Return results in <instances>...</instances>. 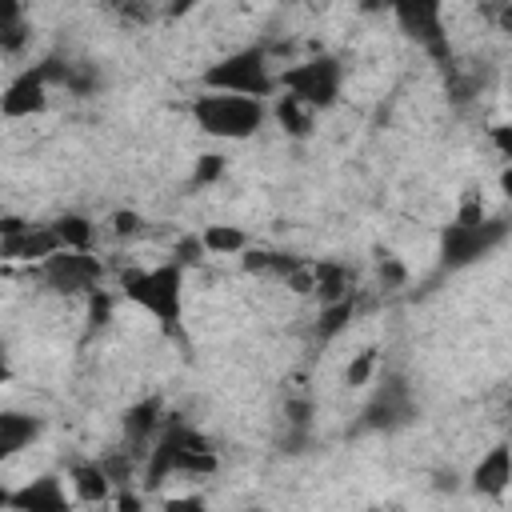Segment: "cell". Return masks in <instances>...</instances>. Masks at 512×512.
<instances>
[{"instance_id":"obj_18","label":"cell","mask_w":512,"mask_h":512,"mask_svg":"<svg viewBox=\"0 0 512 512\" xmlns=\"http://www.w3.org/2000/svg\"><path fill=\"white\" fill-rule=\"evenodd\" d=\"M312 288L320 296V304H336V300H348L352 296V276L344 264H316L312 268Z\"/></svg>"},{"instance_id":"obj_2","label":"cell","mask_w":512,"mask_h":512,"mask_svg":"<svg viewBox=\"0 0 512 512\" xmlns=\"http://www.w3.org/2000/svg\"><path fill=\"white\" fill-rule=\"evenodd\" d=\"M504 240H508V216H484V208L468 200L460 216L440 232V268L444 272L472 268L484 256H492Z\"/></svg>"},{"instance_id":"obj_1","label":"cell","mask_w":512,"mask_h":512,"mask_svg":"<svg viewBox=\"0 0 512 512\" xmlns=\"http://www.w3.org/2000/svg\"><path fill=\"white\" fill-rule=\"evenodd\" d=\"M172 472L184 476H208L216 472V448L204 432H196L184 420H164L156 440L148 444L144 460V492H156Z\"/></svg>"},{"instance_id":"obj_3","label":"cell","mask_w":512,"mask_h":512,"mask_svg":"<svg viewBox=\"0 0 512 512\" xmlns=\"http://www.w3.org/2000/svg\"><path fill=\"white\" fill-rule=\"evenodd\" d=\"M120 292L148 312L160 328H168L172 336L180 332V316H184V268L176 260L156 264V268H140V272H124L120 276Z\"/></svg>"},{"instance_id":"obj_28","label":"cell","mask_w":512,"mask_h":512,"mask_svg":"<svg viewBox=\"0 0 512 512\" xmlns=\"http://www.w3.org/2000/svg\"><path fill=\"white\" fill-rule=\"evenodd\" d=\"M108 312H112V296L100 288V292H92L88 296V316H92V328H100V324H108Z\"/></svg>"},{"instance_id":"obj_19","label":"cell","mask_w":512,"mask_h":512,"mask_svg":"<svg viewBox=\"0 0 512 512\" xmlns=\"http://www.w3.org/2000/svg\"><path fill=\"white\" fill-rule=\"evenodd\" d=\"M28 44V16L16 0H0V52L16 56Z\"/></svg>"},{"instance_id":"obj_14","label":"cell","mask_w":512,"mask_h":512,"mask_svg":"<svg viewBox=\"0 0 512 512\" xmlns=\"http://www.w3.org/2000/svg\"><path fill=\"white\" fill-rule=\"evenodd\" d=\"M160 424H164V400H160V396H144V400L128 404V408H124V416H120L124 440H128L132 448L152 444V440H156V432H160Z\"/></svg>"},{"instance_id":"obj_17","label":"cell","mask_w":512,"mask_h":512,"mask_svg":"<svg viewBox=\"0 0 512 512\" xmlns=\"http://www.w3.org/2000/svg\"><path fill=\"white\" fill-rule=\"evenodd\" d=\"M48 228H52V236H56V244L64 252H88L92 248V220L80 216V212H64Z\"/></svg>"},{"instance_id":"obj_10","label":"cell","mask_w":512,"mask_h":512,"mask_svg":"<svg viewBox=\"0 0 512 512\" xmlns=\"http://www.w3.org/2000/svg\"><path fill=\"white\" fill-rule=\"evenodd\" d=\"M8 512H72V496L64 488V476L40 472V476L24 480L8 496Z\"/></svg>"},{"instance_id":"obj_7","label":"cell","mask_w":512,"mask_h":512,"mask_svg":"<svg viewBox=\"0 0 512 512\" xmlns=\"http://www.w3.org/2000/svg\"><path fill=\"white\" fill-rule=\"evenodd\" d=\"M416 416H420V404H416V396H412V384H408L400 372H392V376H384L380 388L368 396V404L360 408V420H356L352 432H400V428H408Z\"/></svg>"},{"instance_id":"obj_9","label":"cell","mask_w":512,"mask_h":512,"mask_svg":"<svg viewBox=\"0 0 512 512\" xmlns=\"http://www.w3.org/2000/svg\"><path fill=\"white\" fill-rule=\"evenodd\" d=\"M40 280L56 296H92L104 284V264L92 252H52L40 260Z\"/></svg>"},{"instance_id":"obj_24","label":"cell","mask_w":512,"mask_h":512,"mask_svg":"<svg viewBox=\"0 0 512 512\" xmlns=\"http://www.w3.org/2000/svg\"><path fill=\"white\" fill-rule=\"evenodd\" d=\"M100 468H104V476H108L112 488H128V480H132V456L128 452H108L100 460Z\"/></svg>"},{"instance_id":"obj_33","label":"cell","mask_w":512,"mask_h":512,"mask_svg":"<svg viewBox=\"0 0 512 512\" xmlns=\"http://www.w3.org/2000/svg\"><path fill=\"white\" fill-rule=\"evenodd\" d=\"M112 228H116V236H132V232H140V216L136 212H116Z\"/></svg>"},{"instance_id":"obj_31","label":"cell","mask_w":512,"mask_h":512,"mask_svg":"<svg viewBox=\"0 0 512 512\" xmlns=\"http://www.w3.org/2000/svg\"><path fill=\"white\" fill-rule=\"evenodd\" d=\"M380 280H384V284H400V280H404V264H400L396 256H388V252H384V260H380Z\"/></svg>"},{"instance_id":"obj_20","label":"cell","mask_w":512,"mask_h":512,"mask_svg":"<svg viewBox=\"0 0 512 512\" xmlns=\"http://www.w3.org/2000/svg\"><path fill=\"white\" fill-rule=\"evenodd\" d=\"M200 244H204V252H212V256H236V252H244L248 236H244L240 228H232V224H212V228H204Z\"/></svg>"},{"instance_id":"obj_8","label":"cell","mask_w":512,"mask_h":512,"mask_svg":"<svg viewBox=\"0 0 512 512\" xmlns=\"http://www.w3.org/2000/svg\"><path fill=\"white\" fill-rule=\"evenodd\" d=\"M392 16L400 24V32L408 40H416L440 68L452 64V44H448V28H444V8L436 0H400L392 4Z\"/></svg>"},{"instance_id":"obj_11","label":"cell","mask_w":512,"mask_h":512,"mask_svg":"<svg viewBox=\"0 0 512 512\" xmlns=\"http://www.w3.org/2000/svg\"><path fill=\"white\" fill-rule=\"evenodd\" d=\"M48 108V84L40 76V68H24L8 80V88L0 92V116L4 120H28V116H40Z\"/></svg>"},{"instance_id":"obj_35","label":"cell","mask_w":512,"mask_h":512,"mask_svg":"<svg viewBox=\"0 0 512 512\" xmlns=\"http://www.w3.org/2000/svg\"><path fill=\"white\" fill-rule=\"evenodd\" d=\"M12 380V360H8V344L0 340V384H8Z\"/></svg>"},{"instance_id":"obj_29","label":"cell","mask_w":512,"mask_h":512,"mask_svg":"<svg viewBox=\"0 0 512 512\" xmlns=\"http://www.w3.org/2000/svg\"><path fill=\"white\" fill-rule=\"evenodd\" d=\"M284 420H288V428H312V404L308 400H288Z\"/></svg>"},{"instance_id":"obj_26","label":"cell","mask_w":512,"mask_h":512,"mask_svg":"<svg viewBox=\"0 0 512 512\" xmlns=\"http://www.w3.org/2000/svg\"><path fill=\"white\" fill-rule=\"evenodd\" d=\"M372 368H376V348H364V352L348 364L344 384H348V388H364V384H368V376H372Z\"/></svg>"},{"instance_id":"obj_27","label":"cell","mask_w":512,"mask_h":512,"mask_svg":"<svg viewBox=\"0 0 512 512\" xmlns=\"http://www.w3.org/2000/svg\"><path fill=\"white\" fill-rule=\"evenodd\" d=\"M160 512H208V500H204V496H192V492L168 496V500L160 504Z\"/></svg>"},{"instance_id":"obj_32","label":"cell","mask_w":512,"mask_h":512,"mask_svg":"<svg viewBox=\"0 0 512 512\" xmlns=\"http://www.w3.org/2000/svg\"><path fill=\"white\" fill-rule=\"evenodd\" d=\"M116 512H144V496L132 492V488H120L116 492Z\"/></svg>"},{"instance_id":"obj_6","label":"cell","mask_w":512,"mask_h":512,"mask_svg":"<svg viewBox=\"0 0 512 512\" xmlns=\"http://www.w3.org/2000/svg\"><path fill=\"white\" fill-rule=\"evenodd\" d=\"M276 84L284 88V96H292L296 104H304L308 112H324L340 100V84H344V68L336 56L320 52L308 56L304 64H292L276 76Z\"/></svg>"},{"instance_id":"obj_4","label":"cell","mask_w":512,"mask_h":512,"mask_svg":"<svg viewBox=\"0 0 512 512\" xmlns=\"http://www.w3.org/2000/svg\"><path fill=\"white\" fill-rule=\"evenodd\" d=\"M204 92H228V96H248V100H264L276 88L272 64H268V48L248 44L236 52H224L220 60H212L200 76Z\"/></svg>"},{"instance_id":"obj_5","label":"cell","mask_w":512,"mask_h":512,"mask_svg":"<svg viewBox=\"0 0 512 512\" xmlns=\"http://www.w3.org/2000/svg\"><path fill=\"white\" fill-rule=\"evenodd\" d=\"M192 120L212 140H248L264 124V100L228 96V92H204L192 100Z\"/></svg>"},{"instance_id":"obj_25","label":"cell","mask_w":512,"mask_h":512,"mask_svg":"<svg viewBox=\"0 0 512 512\" xmlns=\"http://www.w3.org/2000/svg\"><path fill=\"white\" fill-rule=\"evenodd\" d=\"M224 176V156L220 152H204L196 160V172H192V188H204V184H216Z\"/></svg>"},{"instance_id":"obj_22","label":"cell","mask_w":512,"mask_h":512,"mask_svg":"<svg viewBox=\"0 0 512 512\" xmlns=\"http://www.w3.org/2000/svg\"><path fill=\"white\" fill-rule=\"evenodd\" d=\"M72 96H92L100 88V68L92 60H68V72H64V84Z\"/></svg>"},{"instance_id":"obj_13","label":"cell","mask_w":512,"mask_h":512,"mask_svg":"<svg viewBox=\"0 0 512 512\" xmlns=\"http://www.w3.org/2000/svg\"><path fill=\"white\" fill-rule=\"evenodd\" d=\"M40 432H44L40 416H32L24 408H0V464L20 456L24 448H32L40 440Z\"/></svg>"},{"instance_id":"obj_34","label":"cell","mask_w":512,"mask_h":512,"mask_svg":"<svg viewBox=\"0 0 512 512\" xmlns=\"http://www.w3.org/2000/svg\"><path fill=\"white\" fill-rule=\"evenodd\" d=\"M492 136H496V148H500L504 156H512V132H508V124H500Z\"/></svg>"},{"instance_id":"obj_15","label":"cell","mask_w":512,"mask_h":512,"mask_svg":"<svg viewBox=\"0 0 512 512\" xmlns=\"http://www.w3.org/2000/svg\"><path fill=\"white\" fill-rule=\"evenodd\" d=\"M52 252H60V244L48 224H40V228L24 224L20 232L0 236V256H8V260H48Z\"/></svg>"},{"instance_id":"obj_21","label":"cell","mask_w":512,"mask_h":512,"mask_svg":"<svg viewBox=\"0 0 512 512\" xmlns=\"http://www.w3.org/2000/svg\"><path fill=\"white\" fill-rule=\"evenodd\" d=\"M276 120H280V128H284L288 136H308V132H312L316 112H308V108H304V104H296L292 96H280V100H276Z\"/></svg>"},{"instance_id":"obj_23","label":"cell","mask_w":512,"mask_h":512,"mask_svg":"<svg viewBox=\"0 0 512 512\" xmlns=\"http://www.w3.org/2000/svg\"><path fill=\"white\" fill-rule=\"evenodd\" d=\"M348 320H352V296H348V300H336V304H324L320 324H316V336H320V340H332Z\"/></svg>"},{"instance_id":"obj_37","label":"cell","mask_w":512,"mask_h":512,"mask_svg":"<svg viewBox=\"0 0 512 512\" xmlns=\"http://www.w3.org/2000/svg\"><path fill=\"white\" fill-rule=\"evenodd\" d=\"M240 512H268V508H240Z\"/></svg>"},{"instance_id":"obj_36","label":"cell","mask_w":512,"mask_h":512,"mask_svg":"<svg viewBox=\"0 0 512 512\" xmlns=\"http://www.w3.org/2000/svg\"><path fill=\"white\" fill-rule=\"evenodd\" d=\"M8 496H12V488L0 484V512H8Z\"/></svg>"},{"instance_id":"obj_12","label":"cell","mask_w":512,"mask_h":512,"mask_svg":"<svg viewBox=\"0 0 512 512\" xmlns=\"http://www.w3.org/2000/svg\"><path fill=\"white\" fill-rule=\"evenodd\" d=\"M468 484H472V492H476V496L500 500V496L508 492V484H512V452H508V444L488 448V452L476 460V468H472Z\"/></svg>"},{"instance_id":"obj_30","label":"cell","mask_w":512,"mask_h":512,"mask_svg":"<svg viewBox=\"0 0 512 512\" xmlns=\"http://www.w3.org/2000/svg\"><path fill=\"white\" fill-rule=\"evenodd\" d=\"M204 256V244H200V236H184L180 244H176V264L184 268V264H196Z\"/></svg>"},{"instance_id":"obj_16","label":"cell","mask_w":512,"mask_h":512,"mask_svg":"<svg viewBox=\"0 0 512 512\" xmlns=\"http://www.w3.org/2000/svg\"><path fill=\"white\" fill-rule=\"evenodd\" d=\"M68 488H72V496H76L80 504H104L108 492H112V484H108L100 460H76V464L68 468Z\"/></svg>"}]
</instances>
